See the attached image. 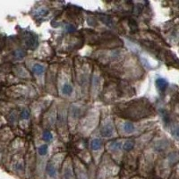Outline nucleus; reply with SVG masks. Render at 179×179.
<instances>
[{"label":"nucleus","instance_id":"obj_1","mask_svg":"<svg viewBox=\"0 0 179 179\" xmlns=\"http://www.w3.org/2000/svg\"><path fill=\"white\" fill-rule=\"evenodd\" d=\"M156 86H157V88L160 91L164 92L168 86V82L164 78H158L156 80Z\"/></svg>","mask_w":179,"mask_h":179},{"label":"nucleus","instance_id":"obj_2","mask_svg":"<svg viewBox=\"0 0 179 179\" xmlns=\"http://www.w3.org/2000/svg\"><path fill=\"white\" fill-rule=\"evenodd\" d=\"M113 133H114V128L109 124L103 126V128L100 131V133L103 137H110V136H112Z\"/></svg>","mask_w":179,"mask_h":179},{"label":"nucleus","instance_id":"obj_3","mask_svg":"<svg viewBox=\"0 0 179 179\" xmlns=\"http://www.w3.org/2000/svg\"><path fill=\"white\" fill-rule=\"evenodd\" d=\"M46 171L47 173L49 174V177H56V174H57V169L55 167V166L51 163H49L47 165V167H46Z\"/></svg>","mask_w":179,"mask_h":179},{"label":"nucleus","instance_id":"obj_4","mask_svg":"<svg viewBox=\"0 0 179 179\" xmlns=\"http://www.w3.org/2000/svg\"><path fill=\"white\" fill-rule=\"evenodd\" d=\"M101 146H102V143H101V141L99 139L96 138V139L91 140V150H99L101 148Z\"/></svg>","mask_w":179,"mask_h":179},{"label":"nucleus","instance_id":"obj_5","mask_svg":"<svg viewBox=\"0 0 179 179\" xmlns=\"http://www.w3.org/2000/svg\"><path fill=\"white\" fill-rule=\"evenodd\" d=\"M124 130H125L126 133H133L135 131V127H134V126H133V123L126 122L124 125Z\"/></svg>","mask_w":179,"mask_h":179},{"label":"nucleus","instance_id":"obj_6","mask_svg":"<svg viewBox=\"0 0 179 179\" xmlns=\"http://www.w3.org/2000/svg\"><path fill=\"white\" fill-rule=\"evenodd\" d=\"M62 92L66 95H70L73 92V86L69 83H65L62 87Z\"/></svg>","mask_w":179,"mask_h":179},{"label":"nucleus","instance_id":"obj_7","mask_svg":"<svg viewBox=\"0 0 179 179\" xmlns=\"http://www.w3.org/2000/svg\"><path fill=\"white\" fill-rule=\"evenodd\" d=\"M33 71L38 75H41L44 73V67L41 65H35L33 66Z\"/></svg>","mask_w":179,"mask_h":179},{"label":"nucleus","instance_id":"obj_8","mask_svg":"<svg viewBox=\"0 0 179 179\" xmlns=\"http://www.w3.org/2000/svg\"><path fill=\"white\" fill-rule=\"evenodd\" d=\"M133 147H134V143L131 140H128L124 144V150H126V151H130L133 149Z\"/></svg>","mask_w":179,"mask_h":179},{"label":"nucleus","instance_id":"obj_9","mask_svg":"<svg viewBox=\"0 0 179 179\" xmlns=\"http://www.w3.org/2000/svg\"><path fill=\"white\" fill-rule=\"evenodd\" d=\"M38 151H39V154H40V155H41V156L46 155V154H47V152H48V145H47V144H43V145H41V146L39 148Z\"/></svg>","mask_w":179,"mask_h":179},{"label":"nucleus","instance_id":"obj_10","mask_svg":"<svg viewBox=\"0 0 179 179\" xmlns=\"http://www.w3.org/2000/svg\"><path fill=\"white\" fill-rule=\"evenodd\" d=\"M43 140L45 141V142H50L51 140H52V138H53V136H52V133L49 132V131H45L44 133H43Z\"/></svg>","mask_w":179,"mask_h":179},{"label":"nucleus","instance_id":"obj_11","mask_svg":"<svg viewBox=\"0 0 179 179\" xmlns=\"http://www.w3.org/2000/svg\"><path fill=\"white\" fill-rule=\"evenodd\" d=\"M110 147L115 150H117L121 148V143L120 142H117V141H114V142H111L110 143Z\"/></svg>","mask_w":179,"mask_h":179},{"label":"nucleus","instance_id":"obj_12","mask_svg":"<svg viewBox=\"0 0 179 179\" xmlns=\"http://www.w3.org/2000/svg\"><path fill=\"white\" fill-rule=\"evenodd\" d=\"M29 116H30V112H29L27 109H24V110L22 112V118L27 119V118H29Z\"/></svg>","mask_w":179,"mask_h":179},{"label":"nucleus","instance_id":"obj_13","mask_svg":"<svg viewBox=\"0 0 179 179\" xmlns=\"http://www.w3.org/2000/svg\"><path fill=\"white\" fill-rule=\"evenodd\" d=\"M172 134L176 137H178L179 138V126H177L175 127L173 130H172Z\"/></svg>","mask_w":179,"mask_h":179},{"label":"nucleus","instance_id":"obj_14","mask_svg":"<svg viewBox=\"0 0 179 179\" xmlns=\"http://www.w3.org/2000/svg\"><path fill=\"white\" fill-rule=\"evenodd\" d=\"M130 27H131V29H133V30H135V29H137V23L135 22V21H133V20H131L130 21Z\"/></svg>","mask_w":179,"mask_h":179},{"label":"nucleus","instance_id":"obj_15","mask_svg":"<svg viewBox=\"0 0 179 179\" xmlns=\"http://www.w3.org/2000/svg\"><path fill=\"white\" fill-rule=\"evenodd\" d=\"M65 30H66V32H68V33H72V32L74 31V27L73 25H66Z\"/></svg>","mask_w":179,"mask_h":179}]
</instances>
